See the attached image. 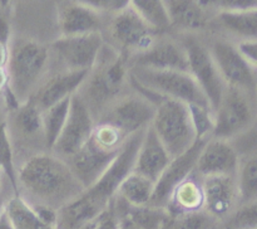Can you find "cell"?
I'll use <instances>...</instances> for the list:
<instances>
[{
	"mask_svg": "<svg viewBox=\"0 0 257 229\" xmlns=\"http://www.w3.org/2000/svg\"><path fill=\"white\" fill-rule=\"evenodd\" d=\"M145 130L138 131L125 140L117 159L94 185L57 211L55 229H79L85 224L97 220L108 210L117 194L118 186L133 171Z\"/></svg>",
	"mask_w": 257,
	"mask_h": 229,
	"instance_id": "cell-1",
	"label": "cell"
},
{
	"mask_svg": "<svg viewBox=\"0 0 257 229\" xmlns=\"http://www.w3.org/2000/svg\"><path fill=\"white\" fill-rule=\"evenodd\" d=\"M84 191L69 166L52 152L30 156L17 168V195L59 210Z\"/></svg>",
	"mask_w": 257,
	"mask_h": 229,
	"instance_id": "cell-2",
	"label": "cell"
},
{
	"mask_svg": "<svg viewBox=\"0 0 257 229\" xmlns=\"http://www.w3.org/2000/svg\"><path fill=\"white\" fill-rule=\"evenodd\" d=\"M133 88L155 103V116L151 126L171 159L182 155L192 147L197 137L191 122L188 106L180 101L158 96L136 86H133Z\"/></svg>",
	"mask_w": 257,
	"mask_h": 229,
	"instance_id": "cell-3",
	"label": "cell"
},
{
	"mask_svg": "<svg viewBox=\"0 0 257 229\" xmlns=\"http://www.w3.org/2000/svg\"><path fill=\"white\" fill-rule=\"evenodd\" d=\"M49 58V49L35 40L20 39L9 48L8 88L20 105L30 100L45 78Z\"/></svg>",
	"mask_w": 257,
	"mask_h": 229,
	"instance_id": "cell-4",
	"label": "cell"
},
{
	"mask_svg": "<svg viewBox=\"0 0 257 229\" xmlns=\"http://www.w3.org/2000/svg\"><path fill=\"white\" fill-rule=\"evenodd\" d=\"M130 81L148 92L212 111L203 91L188 72L130 67Z\"/></svg>",
	"mask_w": 257,
	"mask_h": 229,
	"instance_id": "cell-5",
	"label": "cell"
},
{
	"mask_svg": "<svg viewBox=\"0 0 257 229\" xmlns=\"http://www.w3.org/2000/svg\"><path fill=\"white\" fill-rule=\"evenodd\" d=\"M213 121L211 137L231 142L255 130V95L226 86L220 105L213 112Z\"/></svg>",
	"mask_w": 257,
	"mask_h": 229,
	"instance_id": "cell-6",
	"label": "cell"
},
{
	"mask_svg": "<svg viewBox=\"0 0 257 229\" xmlns=\"http://www.w3.org/2000/svg\"><path fill=\"white\" fill-rule=\"evenodd\" d=\"M182 47L185 48L187 55L188 73L198 83L201 90L207 97L212 112L220 105L226 85L223 83L217 67L213 62L208 47H206L200 39L192 37H186L182 40Z\"/></svg>",
	"mask_w": 257,
	"mask_h": 229,
	"instance_id": "cell-7",
	"label": "cell"
},
{
	"mask_svg": "<svg viewBox=\"0 0 257 229\" xmlns=\"http://www.w3.org/2000/svg\"><path fill=\"white\" fill-rule=\"evenodd\" d=\"M155 110L156 106L152 101L135 91L132 93L120 95L114 102L110 103L103 111L99 121L115 126L130 137L151 125Z\"/></svg>",
	"mask_w": 257,
	"mask_h": 229,
	"instance_id": "cell-8",
	"label": "cell"
},
{
	"mask_svg": "<svg viewBox=\"0 0 257 229\" xmlns=\"http://www.w3.org/2000/svg\"><path fill=\"white\" fill-rule=\"evenodd\" d=\"M208 50L227 87L238 88L256 95V69L241 57L232 42L223 38H216L211 42Z\"/></svg>",
	"mask_w": 257,
	"mask_h": 229,
	"instance_id": "cell-9",
	"label": "cell"
},
{
	"mask_svg": "<svg viewBox=\"0 0 257 229\" xmlns=\"http://www.w3.org/2000/svg\"><path fill=\"white\" fill-rule=\"evenodd\" d=\"M104 40L100 33L74 37H60L52 43L49 52L62 64L59 70L90 72L98 59Z\"/></svg>",
	"mask_w": 257,
	"mask_h": 229,
	"instance_id": "cell-10",
	"label": "cell"
},
{
	"mask_svg": "<svg viewBox=\"0 0 257 229\" xmlns=\"http://www.w3.org/2000/svg\"><path fill=\"white\" fill-rule=\"evenodd\" d=\"M94 126L95 122L90 110L79 93H74L70 97L69 112L64 127L50 152L62 160H68L89 140Z\"/></svg>",
	"mask_w": 257,
	"mask_h": 229,
	"instance_id": "cell-11",
	"label": "cell"
},
{
	"mask_svg": "<svg viewBox=\"0 0 257 229\" xmlns=\"http://www.w3.org/2000/svg\"><path fill=\"white\" fill-rule=\"evenodd\" d=\"M109 34L120 50L135 52V54L151 47L157 35L131 5L113 14Z\"/></svg>",
	"mask_w": 257,
	"mask_h": 229,
	"instance_id": "cell-12",
	"label": "cell"
},
{
	"mask_svg": "<svg viewBox=\"0 0 257 229\" xmlns=\"http://www.w3.org/2000/svg\"><path fill=\"white\" fill-rule=\"evenodd\" d=\"M120 150H107L98 145L90 136L89 140L65 163L84 190L94 185L117 159Z\"/></svg>",
	"mask_w": 257,
	"mask_h": 229,
	"instance_id": "cell-13",
	"label": "cell"
},
{
	"mask_svg": "<svg viewBox=\"0 0 257 229\" xmlns=\"http://www.w3.org/2000/svg\"><path fill=\"white\" fill-rule=\"evenodd\" d=\"M205 142L206 140H197L192 147L188 148L182 155L171 159L167 168L156 181L155 191L148 205L153 208L166 209L173 190L195 171L197 159Z\"/></svg>",
	"mask_w": 257,
	"mask_h": 229,
	"instance_id": "cell-14",
	"label": "cell"
},
{
	"mask_svg": "<svg viewBox=\"0 0 257 229\" xmlns=\"http://www.w3.org/2000/svg\"><path fill=\"white\" fill-rule=\"evenodd\" d=\"M130 67L148 68L157 70L188 72L187 55L182 44L170 38H160L143 52L136 53L128 60Z\"/></svg>",
	"mask_w": 257,
	"mask_h": 229,
	"instance_id": "cell-15",
	"label": "cell"
},
{
	"mask_svg": "<svg viewBox=\"0 0 257 229\" xmlns=\"http://www.w3.org/2000/svg\"><path fill=\"white\" fill-rule=\"evenodd\" d=\"M203 190V210L222 223L238 205L236 175H216L201 178Z\"/></svg>",
	"mask_w": 257,
	"mask_h": 229,
	"instance_id": "cell-16",
	"label": "cell"
},
{
	"mask_svg": "<svg viewBox=\"0 0 257 229\" xmlns=\"http://www.w3.org/2000/svg\"><path fill=\"white\" fill-rule=\"evenodd\" d=\"M240 159V154L231 141L210 137L201 150L195 173L201 178L216 175L235 176Z\"/></svg>",
	"mask_w": 257,
	"mask_h": 229,
	"instance_id": "cell-17",
	"label": "cell"
},
{
	"mask_svg": "<svg viewBox=\"0 0 257 229\" xmlns=\"http://www.w3.org/2000/svg\"><path fill=\"white\" fill-rule=\"evenodd\" d=\"M89 72H68L58 70L55 74L48 75L43 80L39 87L30 97V102L34 103L40 111H45L55 103L70 97L82 88Z\"/></svg>",
	"mask_w": 257,
	"mask_h": 229,
	"instance_id": "cell-18",
	"label": "cell"
},
{
	"mask_svg": "<svg viewBox=\"0 0 257 229\" xmlns=\"http://www.w3.org/2000/svg\"><path fill=\"white\" fill-rule=\"evenodd\" d=\"M171 161V156L156 135L152 126L146 127L136 156L133 171L156 184Z\"/></svg>",
	"mask_w": 257,
	"mask_h": 229,
	"instance_id": "cell-19",
	"label": "cell"
},
{
	"mask_svg": "<svg viewBox=\"0 0 257 229\" xmlns=\"http://www.w3.org/2000/svg\"><path fill=\"white\" fill-rule=\"evenodd\" d=\"M58 24L62 37H74L90 33H100V14L82 2L62 3L57 9Z\"/></svg>",
	"mask_w": 257,
	"mask_h": 229,
	"instance_id": "cell-20",
	"label": "cell"
},
{
	"mask_svg": "<svg viewBox=\"0 0 257 229\" xmlns=\"http://www.w3.org/2000/svg\"><path fill=\"white\" fill-rule=\"evenodd\" d=\"M203 190L201 176L193 171L171 194L166 209L172 218L203 210Z\"/></svg>",
	"mask_w": 257,
	"mask_h": 229,
	"instance_id": "cell-21",
	"label": "cell"
},
{
	"mask_svg": "<svg viewBox=\"0 0 257 229\" xmlns=\"http://www.w3.org/2000/svg\"><path fill=\"white\" fill-rule=\"evenodd\" d=\"M171 28L183 32H198L208 23L206 7L201 2L191 0H170L165 2Z\"/></svg>",
	"mask_w": 257,
	"mask_h": 229,
	"instance_id": "cell-22",
	"label": "cell"
},
{
	"mask_svg": "<svg viewBox=\"0 0 257 229\" xmlns=\"http://www.w3.org/2000/svg\"><path fill=\"white\" fill-rule=\"evenodd\" d=\"M216 20L230 34L240 40L256 39L257 9L246 12H217Z\"/></svg>",
	"mask_w": 257,
	"mask_h": 229,
	"instance_id": "cell-23",
	"label": "cell"
},
{
	"mask_svg": "<svg viewBox=\"0 0 257 229\" xmlns=\"http://www.w3.org/2000/svg\"><path fill=\"white\" fill-rule=\"evenodd\" d=\"M155 191V183L150 179L131 171L118 186L115 195L130 206H146L150 204Z\"/></svg>",
	"mask_w": 257,
	"mask_h": 229,
	"instance_id": "cell-24",
	"label": "cell"
},
{
	"mask_svg": "<svg viewBox=\"0 0 257 229\" xmlns=\"http://www.w3.org/2000/svg\"><path fill=\"white\" fill-rule=\"evenodd\" d=\"M13 125L23 140H39L44 143L43 136V118L42 111L33 102L23 103L15 111H13ZM45 146V145H44Z\"/></svg>",
	"mask_w": 257,
	"mask_h": 229,
	"instance_id": "cell-25",
	"label": "cell"
},
{
	"mask_svg": "<svg viewBox=\"0 0 257 229\" xmlns=\"http://www.w3.org/2000/svg\"><path fill=\"white\" fill-rule=\"evenodd\" d=\"M4 211L13 229H50L42 223L29 203L20 195L7 199Z\"/></svg>",
	"mask_w": 257,
	"mask_h": 229,
	"instance_id": "cell-26",
	"label": "cell"
},
{
	"mask_svg": "<svg viewBox=\"0 0 257 229\" xmlns=\"http://www.w3.org/2000/svg\"><path fill=\"white\" fill-rule=\"evenodd\" d=\"M236 185L238 191V201L242 204L256 203L257 196V159L256 152L245 155L240 159Z\"/></svg>",
	"mask_w": 257,
	"mask_h": 229,
	"instance_id": "cell-27",
	"label": "cell"
},
{
	"mask_svg": "<svg viewBox=\"0 0 257 229\" xmlns=\"http://www.w3.org/2000/svg\"><path fill=\"white\" fill-rule=\"evenodd\" d=\"M72 97V96H70ZM70 97L55 103L54 106L48 110L43 111V136H44V145L48 152H50L62 132L64 123L67 121L68 112H69Z\"/></svg>",
	"mask_w": 257,
	"mask_h": 229,
	"instance_id": "cell-28",
	"label": "cell"
},
{
	"mask_svg": "<svg viewBox=\"0 0 257 229\" xmlns=\"http://www.w3.org/2000/svg\"><path fill=\"white\" fill-rule=\"evenodd\" d=\"M122 216L130 219L141 229H167L172 216L163 208H153V206H125Z\"/></svg>",
	"mask_w": 257,
	"mask_h": 229,
	"instance_id": "cell-29",
	"label": "cell"
},
{
	"mask_svg": "<svg viewBox=\"0 0 257 229\" xmlns=\"http://www.w3.org/2000/svg\"><path fill=\"white\" fill-rule=\"evenodd\" d=\"M130 5L147 23L148 27L156 34H161V33H165L171 29L170 17H168L165 2H161V0H133V2H130Z\"/></svg>",
	"mask_w": 257,
	"mask_h": 229,
	"instance_id": "cell-30",
	"label": "cell"
},
{
	"mask_svg": "<svg viewBox=\"0 0 257 229\" xmlns=\"http://www.w3.org/2000/svg\"><path fill=\"white\" fill-rule=\"evenodd\" d=\"M0 169L4 175H7L14 194L17 195V168L14 164V150L10 138L9 123L2 112H0Z\"/></svg>",
	"mask_w": 257,
	"mask_h": 229,
	"instance_id": "cell-31",
	"label": "cell"
},
{
	"mask_svg": "<svg viewBox=\"0 0 257 229\" xmlns=\"http://www.w3.org/2000/svg\"><path fill=\"white\" fill-rule=\"evenodd\" d=\"M92 137L98 145L107 148V150H120L123 143L128 138L115 126L110 125L108 122H102V121L95 123Z\"/></svg>",
	"mask_w": 257,
	"mask_h": 229,
	"instance_id": "cell-32",
	"label": "cell"
},
{
	"mask_svg": "<svg viewBox=\"0 0 257 229\" xmlns=\"http://www.w3.org/2000/svg\"><path fill=\"white\" fill-rule=\"evenodd\" d=\"M223 229H257V204L238 205L225 220Z\"/></svg>",
	"mask_w": 257,
	"mask_h": 229,
	"instance_id": "cell-33",
	"label": "cell"
},
{
	"mask_svg": "<svg viewBox=\"0 0 257 229\" xmlns=\"http://www.w3.org/2000/svg\"><path fill=\"white\" fill-rule=\"evenodd\" d=\"M218 224L220 221L213 219L205 210H201L175 216L167 229H218Z\"/></svg>",
	"mask_w": 257,
	"mask_h": 229,
	"instance_id": "cell-34",
	"label": "cell"
},
{
	"mask_svg": "<svg viewBox=\"0 0 257 229\" xmlns=\"http://www.w3.org/2000/svg\"><path fill=\"white\" fill-rule=\"evenodd\" d=\"M187 106L188 111H190L191 122H192L197 140H207V138H210L211 135H212L213 126H215L212 111L196 105Z\"/></svg>",
	"mask_w": 257,
	"mask_h": 229,
	"instance_id": "cell-35",
	"label": "cell"
},
{
	"mask_svg": "<svg viewBox=\"0 0 257 229\" xmlns=\"http://www.w3.org/2000/svg\"><path fill=\"white\" fill-rule=\"evenodd\" d=\"M207 8H215L217 12H246L257 9L255 0H223V2H207Z\"/></svg>",
	"mask_w": 257,
	"mask_h": 229,
	"instance_id": "cell-36",
	"label": "cell"
},
{
	"mask_svg": "<svg viewBox=\"0 0 257 229\" xmlns=\"http://www.w3.org/2000/svg\"><path fill=\"white\" fill-rule=\"evenodd\" d=\"M82 3L97 12L98 14H102V13L115 14L130 5V2L127 0H83Z\"/></svg>",
	"mask_w": 257,
	"mask_h": 229,
	"instance_id": "cell-37",
	"label": "cell"
},
{
	"mask_svg": "<svg viewBox=\"0 0 257 229\" xmlns=\"http://www.w3.org/2000/svg\"><path fill=\"white\" fill-rule=\"evenodd\" d=\"M236 49L240 53L241 57L256 69L257 64V42L256 39L252 40H240L236 43Z\"/></svg>",
	"mask_w": 257,
	"mask_h": 229,
	"instance_id": "cell-38",
	"label": "cell"
},
{
	"mask_svg": "<svg viewBox=\"0 0 257 229\" xmlns=\"http://www.w3.org/2000/svg\"><path fill=\"white\" fill-rule=\"evenodd\" d=\"M118 223H119V219L109 206L108 210L98 218L94 229H118Z\"/></svg>",
	"mask_w": 257,
	"mask_h": 229,
	"instance_id": "cell-39",
	"label": "cell"
},
{
	"mask_svg": "<svg viewBox=\"0 0 257 229\" xmlns=\"http://www.w3.org/2000/svg\"><path fill=\"white\" fill-rule=\"evenodd\" d=\"M10 37H12V30H10L9 22L0 15V44L9 45Z\"/></svg>",
	"mask_w": 257,
	"mask_h": 229,
	"instance_id": "cell-40",
	"label": "cell"
},
{
	"mask_svg": "<svg viewBox=\"0 0 257 229\" xmlns=\"http://www.w3.org/2000/svg\"><path fill=\"white\" fill-rule=\"evenodd\" d=\"M9 60V45L0 44V69H7Z\"/></svg>",
	"mask_w": 257,
	"mask_h": 229,
	"instance_id": "cell-41",
	"label": "cell"
},
{
	"mask_svg": "<svg viewBox=\"0 0 257 229\" xmlns=\"http://www.w3.org/2000/svg\"><path fill=\"white\" fill-rule=\"evenodd\" d=\"M118 229H141V228H138V226L136 225L135 223H132V221H131L128 218L122 216V218H119Z\"/></svg>",
	"mask_w": 257,
	"mask_h": 229,
	"instance_id": "cell-42",
	"label": "cell"
},
{
	"mask_svg": "<svg viewBox=\"0 0 257 229\" xmlns=\"http://www.w3.org/2000/svg\"><path fill=\"white\" fill-rule=\"evenodd\" d=\"M0 229H13L12 224H10L9 219H8L7 214L3 210L2 214H0Z\"/></svg>",
	"mask_w": 257,
	"mask_h": 229,
	"instance_id": "cell-43",
	"label": "cell"
},
{
	"mask_svg": "<svg viewBox=\"0 0 257 229\" xmlns=\"http://www.w3.org/2000/svg\"><path fill=\"white\" fill-rule=\"evenodd\" d=\"M8 86L7 69H0V92L4 91Z\"/></svg>",
	"mask_w": 257,
	"mask_h": 229,
	"instance_id": "cell-44",
	"label": "cell"
},
{
	"mask_svg": "<svg viewBox=\"0 0 257 229\" xmlns=\"http://www.w3.org/2000/svg\"><path fill=\"white\" fill-rule=\"evenodd\" d=\"M7 196L3 195L2 193H0V214H2V211L4 210V205H5V201H7Z\"/></svg>",
	"mask_w": 257,
	"mask_h": 229,
	"instance_id": "cell-45",
	"label": "cell"
},
{
	"mask_svg": "<svg viewBox=\"0 0 257 229\" xmlns=\"http://www.w3.org/2000/svg\"><path fill=\"white\" fill-rule=\"evenodd\" d=\"M3 171L0 170V191H2V185H3V176H2Z\"/></svg>",
	"mask_w": 257,
	"mask_h": 229,
	"instance_id": "cell-46",
	"label": "cell"
}]
</instances>
